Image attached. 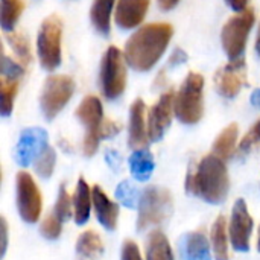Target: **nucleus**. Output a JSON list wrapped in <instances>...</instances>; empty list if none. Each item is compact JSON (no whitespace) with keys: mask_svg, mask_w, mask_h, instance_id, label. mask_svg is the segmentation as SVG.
<instances>
[{"mask_svg":"<svg viewBox=\"0 0 260 260\" xmlns=\"http://www.w3.org/2000/svg\"><path fill=\"white\" fill-rule=\"evenodd\" d=\"M24 6V0H0V24L3 30L9 32L14 29Z\"/></svg>","mask_w":260,"mask_h":260,"instance_id":"nucleus-26","label":"nucleus"},{"mask_svg":"<svg viewBox=\"0 0 260 260\" xmlns=\"http://www.w3.org/2000/svg\"><path fill=\"white\" fill-rule=\"evenodd\" d=\"M253 225L254 222L248 212L247 203L244 200H238L233 206L232 216L229 221V236H230L232 247L236 251L247 253L250 250Z\"/></svg>","mask_w":260,"mask_h":260,"instance_id":"nucleus-10","label":"nucleus"},{"mask_svg":"<svg viewBox=\"0 0 260 260\" xmlns=\"http://www.w3.org/2000/svg\"><path fill=\"white\" fill-rule=\"evenodd\" d=\"M187 53L183 50V49H175L169 58V66L171 67H175V66H180V64H184L187 61Z\"/></svg>","mask_w":260,"mask_h":260,"instance_id":"nucleus-38","label":"nucleus"},{"mask_svg":"<svg viewBox=\"0 0 260 260\" xmlns=\"http://www.w3.org/2000/svg\"><path fill=\"white\" fill-rule=\"evenodd\" d=\"M174 27L169 23H148L137 29L125 44L126 64L137 72L151 70L171 43Z\"/></svg>","mask_w":260,"mask_h":260,"instance_id":"nucleus-1","label":"nucleus"},{"mask_svg":"<svg viewBox=\"0 0 260 260\" xmlns=\"http://www.w3.org/2000/svg\"><path fill=\"white\" fill-rule=\"evenodd\" d=\"M116 198L126 207H134L139 206L142 193L137 190V187H134L129 181H123L117 186L116 189Z\"/></svg>","mask_w":260,"mask_h":260,"instance_id":"nucleus-32","label":"nucleus"},{"mask_svg":"<svg viewBox=\"0 0 260 260\" xmlns=\"http://www.w3.org/2000/svg\"><path fill=\"white\" fill-rule=\"evenodd\" d=\"M260 143V120L247 133V136L242 139V142H241V146H239V149L242 151V152H247L248 149H251L254 145H257Z\"/></svg>","mask_w":260,"mask_h":260,"instance_id":"nucleus-34","label":"nucleus"},{"mask_svg":"<svg viewBox=\"0 0 260 260\" xmlns=\"http://www.w3.org/2000/svg\"><path fill=\"white\" fill-rule=\"evenodd\" d=\"M175 113V93L168 90L163 93L158 101L151 107L148 113V134L152 142H158L166 129L171 126L172 114Z\"/></svg>","mask_w":260,"mask_h":260,"instance_id":"nucleus-12","label":"nucleus"},{"mask_svg":"<svg viewBox=\"0 0 260 260\" xmlns=\"http://www.w3.org/2000/svg\"><path fill=\"white\" fill-rule=\"evenodd\" d=\"M23 73H24L23 64H18L14 59H11L9 56L3 55V58H2V78L18 81L23 76Z\"/></svg>","mask_w":260,"mask_h":260,"instance_id":"nucleus-33","label":"nucleus"},{"mask_svg":"<svg viewBox=\"0 0 260 260\" xmlns=\"http://www.w3.org/2000/svg\"><path fill=\"white\" fill-rule=\"evenodd\" d=\"M254 21H256L254 11L251 8H247L245 11L229 18L227 23L224 24L221 32V41L230 61L241 58V55L244 53Z\"/></svg>","mask_w":260,"mask_h":260,"instance_id":"nucleus-7","label":"nucleus"},{"mask_svg":"<svg viewBox=\"0 0 260 260\" xmlns=\"http://www.w3.org/2000/svg\"><path fill=\"white\" fill-rule=\"evenodd\" d=\"M93 210L99 224L107 230H116L119 221V206L110 200L101 186H93Z\"/></svg>","mask_w":260,"mask_h":260,"instance_id":"nucleus-17","label":"nucleus"},{"mask_svg":"<svg viewBox=\"0 0 260 260\" xmlns=\"http://www.w3.org/2000/svg\"><path fill=\"white\" fill-rule=\"evenodd\" d=\"M40 233L49 241L58 239L62 233V221L53 212L47 213L40 224Z\"/></svg>","mask_w":260,"mask_h":260,"instance_id":"nucleus-31","label":"nucleus"},{"mask_svg":"<svg viewBox=\"0 0 260 260\" xmlns=\"http://www.w3.org/2000/svg\"><path fill=\"white\" fill-rule=\"evenodd\" d=\"M204 78L190 72L175 94V116L184 125L198 123L204 114Z\"/></svg>","mask_w":260,"mask_h":260,"instance_id":"nucleus-4","label":"nucleus"},{"mask_svg":"<svg viewBox=\"0 0 260 260\" xmlns=\"http://www.w3.org/2000/svg\"><path fill=\"white\" fill-rule=\"evenodd\" d=\"M157 2H158V6L163 11H171L172 8H175L178 5L180 0H157Z\"/></svg>","mask_w":260,"mask_h":260,"instance_id":"nucleus-41","label":"nucleus"},{"mask_svg":"<svg viewBox=\"0 0 260 260\" xmlns=\"http://www.w3.org/2000/svg\"><path fill=\"white\" fill-rule=\"evenodd\" d=\"M174 210V200L168 189L158 186H149L142 192L139 203L137 230L145 232L151 227L166 222Z\"/></svg>","mask_w":260,"mask_h":260,"instance_id":"nucleus-3","label":"nucleus"},{"mask_svg":"<svg viewBox=\"0 0 260 260\" xmlns=\"http://www.w3.org/2000/svg\"><path fill=\"white\" fill-rule=\"evenodd\" d=\"M120 260H143L140 248L134 241L128 239L123 242L122 250H120Z\"/></svg>","mask_w":260,"mask_h":260,"instance_id":"nucleus-35","label":"nucleus"},{"mask_svg":"<svg viewBox=\"0 0 260 260\" xmlns=\"http://www.w3.org/2000/svg\"><path fill=\"white\" fill-rule=\"evenodd\" d=\"M75 91V82L67 75H50L44 81L40 104L41 111L47 120L56 117V114L67 105Z\"/></svg>","mask_w":260,"mask_h":260,"instance_id":"nucleus-8","label":"nucleus"},{"mask_svg":"<svg viewBox=\"0 0 260 260\" xmlns=\"http://www.w3.org/2000/svg\"><path fill=\"white\" fill-rule=\"evenodd\" d=\"M151 0H117L114 9L116 24L122 29H134L146 17Z\"/></svg>","mask_w":260,"mask_h":260,"instance_id":"nucleus-14","label":"nucleus"},{"mask_svg":"<svg viewBox=\"0 0 260 260\" xmlns=\"http://www.w3.org/2000/svg\"><path fill=\"white\" fill-rule=\"evenodd\" d=\"M15 193H17V209L20 218L27 224H35L43 210L41 192L29 172H18L15 178Z\"/></svg>","mask_w":260,"mask_h":260,"instance_id":"nucleus-9","label":"nucleus"},{"mask_svg":"<svg viewBox=\"0 0 260 260\" xmlns=\"http://www.w3.org/2000/svg\"><path fill=\"white\" fill-rule=\"evenodd\" d=\"M256 53L260 56V24L259 30H257V38H256Z\"/></svg>","mask_w":260,"mask_h":260,"instance_id":"nucleus-43","label":"nucleus"},{"mask_svg":"<svg viewBox=\"0 0 260 260\" xmlns=\"http://www.w3.org/2000/svg\"><path fill=\"white\" fill-rule=\"evenodd\" d=\"M76 117L87 128V133L99 134V126L104 122V108L98 96H85L76 108Z\"/></svg>","mask_w":260,"mask_h":260,"instance_id":"nucleus-18","label":"nucleus"},{"mask_svg":"<svg viewBox=\"0 0 260 260\" xmlns=\"http://www.w3.org/2000/svg\"><path fill=\"white\" fill-rule=\"evenodd\" d=\"M146 260H175L172 247L166 235L160 230H152L145 242Z\"/></svg>","mask_w":260,"mask_h":260,"instance_id":"nucleus-22","label":"nucleus"},{"mask_svg":"<svg viewBox=\"0 0 260 260\" xmlns=\"http://www.w3.org/2000/svg\"><path fill=\"white\" fill-rule=\"evenodd\" d=\"M62 21L56 14L49 15L40 26L37 35V52L41 66L52 72L61 64Z\"/></svg>","mask_w":260,"mask_h":260,"instance_id":"nucleus-6","label":"nucleus"},{"mask_svg":"<svg viewBox=\"0 0 260 260\" xmlns=\"http://www.w3.org/2000/svg\"><path fill=\"white\" fill-rule=\"evenodd\" d=\"M0 232H2V247H0V250H2V257H3L5 253H6V247H8V222H6L5 218L0 219Z\"/></svg>","mask_w":260,"mask_h":260,"instance_id":"nucleus-39","label":"nucleus"},{"mask_svg":"<svg viewBox=\"0 0 260 260\" xmlns=\"http://www.w3.org/2000/svg\"><path fill=\"white\" fill-rule=\"evenodd\" d=\"M245 84H247V64L245 59L242 58L232 59L229 64H225L215 73L216 91L227 99L236 98Z\"/></svg>","mask_w":260,"mask_h":260,"instance_id":"nucleus-11","label":"nucleus"},{"mask_svg":"<svg viewBox=\"0 0 260 260\" xmlns=\"http://www.w3.org/2000/svg\"><path fill=\"white\" fill-rule=\"evenodd\" d=\"M5 40L23 66H27L32 61L30 44H29V40L26 38V35H23L20 32H11V34L5 35Z\"/></svg>","mask_w":260,"mask_h":260,"instance_id":"nucleus-27","label":"nucleus"},{"mask_svg":"<svg viewBox=\"0 0 260 260\" xmlns=\"http://www.w3.org/2000/svg\"><path fill=\"white\" fill-rule=\"evenodd\" d=\"M18 91V81L2 78L0 81V113L3 117L9 116L14 108V99Z\"/></svg>","mask_w":260,"mask_h":260,"instance_id":"nucleus-28","label":"nucleus"},{"mask_svg":"<svg viewBox=\"0 0 260 260\" xmlns=\"http://www.w3.org/2000/svg\"><path fill=\"white\" fill-rule=\"evenodd\" d=\"M120 129H122V126L117 123V122H114V120H110V119H104V122L101 123V126H99V137H101V140L102 139H110V137H114L116 134H119L120 133Z\"/></svg>","mask_w":260,"mask_h":260,"instance_id":"nucleus-37","label":"nucleus"},{"mask_svg":"<svg viewBox=\"0 0 260 260\" xmlns=\"http://www.w3.org/2000/svg\"><path fill=\"white\" fill-rule=\"evenodd\" d=\"M229 224L222 215H219L210 230V245L212 253L216 260H229L230 259V250H229Z\"/></svg>","mask_w":260,"mask_h":260,"instance_id":"nucleus-20","label":"nucleus"},{"mask_svg":"<svg viewBox=\"0 0 260 260\" xmlns=\"http://www.w3.org/2000/svg\"><path fill=\"white\" fill-rule=\"evenodd\" d=\"M181 260H212V245L204 229L184 235L180 241Z\"/></svg>","mask_w":260,"mask_h":260,"instance_id":"nucleus-15","label":"nucleus"},{"mask_svg":"<svg viewBox=\"0 0 260 260\" xmlns=\"http://www.w3.org/2000/svg\"><path fill=\"white\" fill-rule=\"evenodd\" d=\"M55 165H56V152L52 146H47L41 152V155L35 160L34 168L41 178H49L55 171Z\"/></svg>","mask_w":260,"mask_h":260,"instance_id":"nucleus-29","label":"nucleus"},{"mask_svg":"<svg viewBox=\"0 0 260 260\" xmlns=\"http://www.w3.org/2000/svg\"><path fill=\"white\" fill-rule=\"evenodd\" d=\"M99 142H101V137L99 134L96 133H87L84 140H82V151H84V155L87 157H91L96 154L98 148H99Z\"/></svg>","mask_w":260,"mask_h":260,"instance_id":"nucleus-36","label":"nucleus"},{"mask_svg":"<svg viewBox=\"0 0 260 260\" xmlns=\"http://www.w3.org/2000/svg\"><path fill=\"white\" fill-rule=\"evenodd\" d=\"M47 146H49L47 133L43 128H38V126L26 128L20 134V139L15 146V154H14L15 161L20 166L26 168L35 163V160L41 155V152Z\"/></svg>","mask_w":260,"mask_h":260,"instance_id":"nucleus-13","label":"nucleus"},{"mask_svg":"<svg viewBox=\"0 0 260 260\" xmlns=\"http://www.w3.org/2000/svg\"><path fill=\"white\" fill-rule=\"evenodd\" d=\"M186 189L189 193L200 197L210 204L224 203L230 189L225 160L213 152L203 157L197 165L190 166L186 178Z\"/></svg>","mask_w":260,"mask_h":260,"instance_id":"nucleus-2","label":"nucleus"},{"mask_svg":"<svg viewBox=\"0 0 260 260\" xmlns=\"http://www.w3.org/2000/svg\"><path fill=\"white\" fill-rule=\"evenodd\" d=\"M53 213L62 222L70 219L72 215H73V197H70V193L67 192L64 184L59 186L58 197H56V201H55V207H53Z\"/></svg>","mask_w":260,"mask_h":260,"instance_id":"nucleus-30","label":"nucleus"},{"mask_svg":"<svg viewBox=\"0 0 260 260\" xmlns=\"http://www.w3.org/2000/svg\"><path fill=\"white\" fill-rule=\"evenodd\" d=\"M126 59L116 47L110 46L101 61L99 82L104 96L108 101L117 99L126 87Z\"/></svg>","mask_w":260,"mask_h":260,"instance_id":"nucleus-5","label":"nucleus"},{"mask_svg":"<svg viewBox=\"0 0 260 260\" xmlns=\"http://www.w3.org/2000/svg\"><path fill=\"white\" fill-rule=\"evenodd\" d=\"M75 250L76 260H99L104 254V242L96 232L87 230L79 235Z\"/></svg>","mask_w":260,"mask_h":260,"instance_id":"nucleus-21","label":"nucleus"},{"mask_svg":"<svg viewBox=\"0 0 260 260\" xmlns=\"http://www.w3.org/2000/svg\"><path fill=\"white\" fill-rule=\"evenodd\" d=\"M93 209V189L84 178L78 180L75 193H73V218L78 225H84Z\"/></svg>","mask_w":260,"mask_h":260,"instance_id":"nucleus-19","label":"nucleus"},{"mask_svg":"<svg viewBox=\"0 0 260 260\" xmlns=\"http://www.w3.org/2000/svg\"><path fill=\"white\" fill-rule=\"evenodd\" d=\"M146 107L142 99H136L129 108V125H128V143L133 149H140L148 145L149 134L146 126Z\"/></svg>","mask_w":260,"mask_h":260,"instance_id":"nucleus-16","label":"nucleus"},{"mask_svg":"<svg viewBox=\"0 0 260 260\" xmlns=\"http://www.w3.org/2000/svg\"><path fill=\"white\" fill-rule=\"evenodd\" d=\"M114 5L116 0H93L90 9V20L94 29L102 35H108L111 30V14Z\"/></svg>","mask_w":260,"mask_h":260,"instance_id":"nucleus-24","label":"nucleus"},{"mask_svg":"<svg viewBox=\"0 0 260 260\" xmlns=\"http://www.w3.org/2000/svg\"><path fill=\"white\" fill-rule=\"evenodd\" d=\"M251 104H253L254 107L260 108V88L253 91V94H251Z\"/></svg>","mask_w":260,"mask_h":260,"instance_id":"nucleus-42","label":"nucleus"},{"mask_svg":"<svg viewBox=\"0 0 260 260\" xmlns=\"http://www.w3.org/2000/svg\"><path fill=\"white\" fill-rule=\"evenodd\" d=\"M128 165L131 175L139 181H146L152 175L155 168L154 155L146 148L134 149V152L128 158Z\"/></svg>","mask_w":260,"mask_h":260,"instance_id":"nucleus-23","label":"nucleus"},{"mask_svg":"<svg viewBox=\"0 0 260 260\" xmlns=\"http://www.w3.org/2000/svg\"><path fill=\"white\" fill-rule=\"evenodd\" d=\"M225 3L236 12H242L247 9V5H248V0H225Z\"/></svg>","mask_w":260,"mask_h":260,"instance_id":"nucleus-40","label":"nucleus"},{"mask_svg":"<svg viewBox=\"0 0 260 260\" xmlns=\"http://www.w3.org/2000/svg\"><path fill=\"white\" fill-rule=\"evenodd\" d=\"M238 136H239V128L236 123H230L229 126H225L213 142V148H212L213 154L222 160H229L236 149Z\"/></svg>","mask_w":260,"mask_h":260,"instance_id":"nucleus-25","label":"nucleus"},{"mask_svg":"<svg viewBox=\"0 0 260 260\" xmlns=\"http://www.w3.org/2000/svg\"><path fill=\"white\" fill-rule=\"evenodd\" d=\"M257 250L260 251V227H259V233H257Z\"/></svg>","mask_w":260,"mask_h":260,"instance_id":"nucleus-44","label":"nucleus"}]
</instances>
